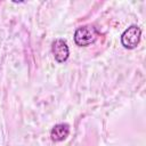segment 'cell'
I'll list each match as a JSON object with an SVG mask.
<instances>
[{"instance_id": "2", "label": "cell", "mask_w": 146, "mask_h": 146, "mask_svg": "<svg viewBox=\"0 0 146 146\" xmlns=\"http://www.w3.org/2000/svg\"><path fill=\"white\" fill-rule=\"evenodd\" d=\"M141 36V30L138 25H131L121 34V43L127 49H133L138 46Z\"/></svg>"}, {"instance_id": "1", "label": "cell", "mask_w": 146, "mask_h": 146, "mask_svg": "<svg viewBox=\"0 0 146 146\" xmlns=\"http://www.w3.org/2000/svg\"><path fill=\"white\" fill-rule=\"evenodd\" d=\"M99 32L94 25H83L76 29L74 33V42L79 47H87L94 43Z\"/></svg>"}, {"instance_id": "4", "label": "cell", "mask_w": 146, "mask_h": 146, "mask_svg": "<svg viewBox=\"0 0 146 146\" xmlns=\"http://www.w3.org/2000/svg\"><path fill=\"white\" fill-rule=\"evenodd\" d=\"M70 135V125L67 123H58L52 127L50 138L52 141H63Z\"/></svg>"}, {"instance_id": "3", "label": "cell", "mask_w": 146, "mask_h": 146, "mask_svg": "<svg viewBox=\"0 0 146 146\" xmlns=\"http://www.w3.org/2000/svg\"><path fill=\"white\" fill-rule=\"evenodd\" d=\"M51 51H52V55H54L56 62H58V63H64L65 60H67V58L70 56L68 46L63 39H56L52 42Z\"/></svg>"}]
</instances>
